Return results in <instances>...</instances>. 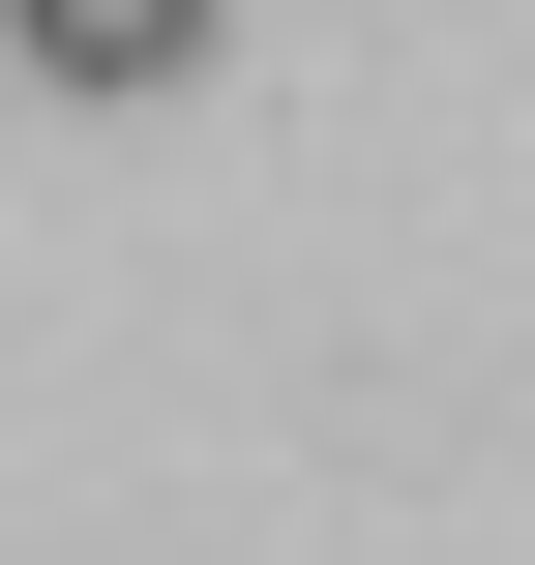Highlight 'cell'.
Segmentation results:
<instances>
[{"label": "cell", "instance_id": "cell-1", "mask_svg": "<svg viewBox=\"0 0 535 565\" xmlns=\"http://www.w3.org/2000/svg\"><path fill=\"white\" fill-rule=\"evenodd\" d=\"M0 30H30L60 89H179V60H208V0H0Z\"/></svg>", "mask_w": 535, "mask_h": 565}]
</instances>
